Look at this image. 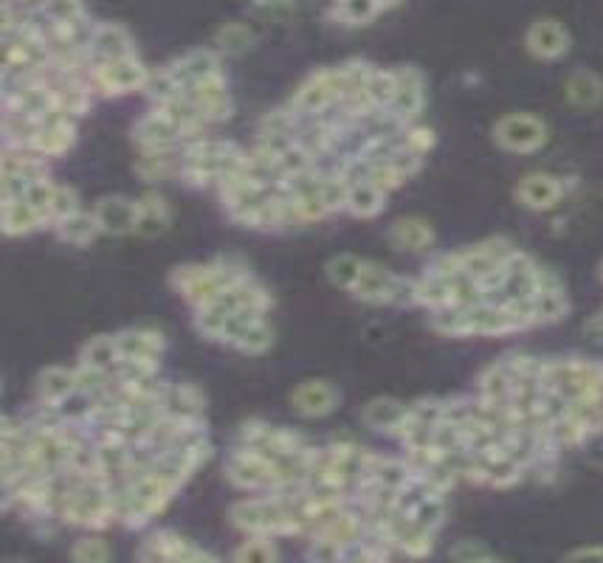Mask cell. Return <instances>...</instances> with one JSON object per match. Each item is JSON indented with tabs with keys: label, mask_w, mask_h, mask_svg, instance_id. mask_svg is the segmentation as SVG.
<instances>
[{
	"label": "cell",
	"mask_w": 603,
	"mask_h": 563,
	"mask_svg": "<svg viewBox=\"0 0 603 563\" xmlns=\"http://www.w3.org/2000/svg\"><path fill=\"white\" fill-rule=\"evenodd\" d=\"M603 383V366L587 364V361H553L544 364L542 386L553 389L570 403H578L589 397Z\"/></svg>",
	"instance_id": "cell-1"
},
{
	"label": "cell",
	"mask_w": 603,
	"mask_h": 563,
	"mask_svg": "<svg viewBox=\"0 0 603 563\" xmlns=\"http://www.w3.org/2000/svg\"><path fill=\"white\" fill-rule=\"evenodd\" d=\"M243 274L234 268H181L175 274V285L184 293L192 305H212L217 296L226 288H232L234 282H240Z\"/></svg>",
	"instance_id": "cell-2"
},
{
	"label": "cell",
	"mask_w": 603,
	"mask_h": 563,
	"mask_svg": "<svg viewBox=\"0 0 603 563\" xmlns=\"http://www.w3.org/2000/svg\"><path fill=\"white\" fill-rule=\"evenodd\" d=\"M494 138L499 147L511 153H533L547 141V124L530 113H511L496 122Z\"/></svg>",
	"instance_id": "cell-3"
},
{
	"label": "cell",
	"mask_w": 603,
	"mask_h": 563,
	"mask_svg": "<svg viewBox=\"0 0 603 563\" xmlns=\"http://www.w3.org/2000/svg\"><path fill=\"white\" fill-rule=\"evenodd\" d=\"M91 79L102 93H130L144 88L150 74L139 57H127L113 62H91Z\"/></svg>",
	"instance_id": "cell-4"
},
{
	"label": "cell",
	"mask_w": 603,
	"mask_h": 563,
	"mask_svg": "<svg viewBox=\"0 0 603 563\" xmlns=\"http://www.w3.org/2000/svg\"><path fill=\"white\" fill-rule=\"evenodd\" d=\"M527 51L539 60H558L570 51V34L567 29L553 20V17H542L527 29Z\"/></svg>",
	"instance_id": "cell-5"
},
{
	"label": "cell",
	"mask_w": 603,
	"mask_h": 563,
	"mask_svg": "<svg viewBox=\"0 0 603 563\" xmlns=\"http://www.w3.org/2000/svg\"><path fill=\"white\" fill-rule=\"evenodd\" d=\"M229 479L240 487L277 485V468L260 451L248 448V451H240V454L232 457V462H229Z\"/></svg>",
	"instance_id": "cell-6"
},
{
	"label": "cell",
	"mask_w": 603,
	"mask_h": 563,
	"mask_svg": "<svg viewBox=\"0 0 603 563\" xmlns=\"http://www.w3.org/2000/svg\"><path fill=\"white\" fill-rule=\"evenodd\" d=\"M465 335H499L511 333L519 324L508 313V307L494 305V302H477V305L463 307Z\"/></svg>",
	"instance_id": "cell-7"
},
{
	"label": "cell",
	"mask_w": 603,
	"mask_h": 563,
	"mask_svg": "<svg viewBox=\"0 0 603 563\" xmlns=\"http://www.w3.org/2000/svg\"><path fill=\"white\" fill-rule=\"evenodd\" d=\"M192 102L201 110L203 122H217V119H226L229 110H232V102H229V91H226V79L220 71H215L212 77L201 79L198 85L186 88Z\"/></svg>",
	"instance_id": "cell-8"
},
{
	"label": "cell",
	"mask_w": 603,
	"mask_h": 563,
	"mask_svg": "<svg viewBox=\"0 0 603 563\" xmlns=\"http://www.w3.org/2000/svg\"><path fill=\"white\" fill-rule=\"evenodd\" d=\"M564 195V189H561V181L553 178V175H544V172H533V175H527L519 183V189H516V198L522 206L527 209H533V212H544V209H553L558 200Z\"/></svg>",
	"instance_id": "cell-9"
},
{
	"label": "cell",
	"mask_w": 603,
	"mask_h": 563,
	"mask_svg": "<svg viewBox=\"0 0 603 563\" xmlns=\"http://www.w3.org/2000/svg\"><path fill=\"white\" fill-rule=\"evenodd\" d=\"M398 282H401V279L389 274L384 265H378V262H364L361 276H358L356 288L353 290H356L358 299L372 302V305H381V302H392V299H395Z\"/></svg>",
	"instance_id": "cell-10"
},
{
	"label": "cell",
	"mask_w": 603,
	"mask_h": 563,
	"mask_svg": "<svg viewBox=\"0 0 603 563\" xmlns=\"http://www.w3.org/2000/svg\"><path fill=\"white\" fill-rule=\"evenodd\" d=\"M420 110H423V79L418 71H398V85L389 102V113L401 122H412Z\"/></svg>",
	"instance_id": "cell-11"
},
{
	"label": "cell",
	"mask_w": 603,
	"mask_h": 563,
	"mask_svg": "<svg viewBox=\"0 0 603 563\" xmlns=\"http://www.w3.org/2000/svg\"><path fill=\"white\" fill-rule=\"evenodd\" d=\"M136 57L133 40L119 26H96L91 43V62H113Z\"/></svg>",
	"instance_id": "cell-12"
},
{
	"label": "cell",
	"mask_w": 603,
	"mask_h": 563,
	"mask_svg": "<svg viewBox=\"0 0 603 563\" xmlns=\"http://www.w3.org/2000/svg\"><path fill=\"white\" fill-rule=\"evenodd\" d=\"M336 400H339L336 389L325 381L302 383L294 395H291L294 409L299 411V414H305V417H322V414H330V411L336 409Z\"/></svg>",
	"instance_id": "cell-13"
},
{
	"label": "cell",
	"mask_w": 603,
	"mask_h": 563,
	"mask_svg": "<svg viewBox=\"0 0 603 563\" xmlns=\"http://www.w3.org/2000/svg\"><path fill=\"white\" fill-rule=\"evenodd\" d=\"M178 136H184V130L172 122L167 113H161V110H153L136 127V141H139L144 150H167L170 144L178 141Z\"/></svg>",
	"instance_id": "cell-14"
},
{
	"label": "cell",
	"mask_w": 603,
	"mask_h": 563,
	"mask_svg": "<svg viewBox=\"0 0 603 563\" xmlns=\"http://www.w3.org/2000/svg\"><path fill=\"white\" fill-rule=\"evenodd\" d=\"M96 220H99L102 231H108V234H127V231H136L139 206L133 200L105 198L96 206Z\"/></svg>",
	"instance_id": "cell-15"
},
{
	"label": "cell",
	"mask_w": 603,
	"mask_h": 563,
	"mask_svg": "<svg viewBox=\"0 0 603 563\" xmlns=\"http://www.w3.org/2000/svg\"><path fill=\"white\" fill-rule=\"evenodd\" d=\"M144 558H164V561H215L209 552L192 547L184 538H175V535H155L147 541V549L141 552Z\"/></svg>",
	"instance_id": "cell-16"
},
{
	"label": "cell",
	"mask_w": 603,
	"mask_h": 563,
	"mask_svg": "<svg viewBox=\"0 0 603 563\" xmlns=\"http://www.w3.org/2000/svg\"><path fill=\"white\" fill-rule=\"evenodd\" d=\"M389 240L395 248H401V251H429L434 243V231L432 226L426 223V220H420V217H403L398 220L392 229H389Z\"/></svg>",
	"instance_id": "cell-17"
},
{
	"label": "cell",
	"mask_w": 603,
	"mask_h": 563,
	"mask_svg": "<svg viewBox=\"0 0 603 563\" xmlns=\"http://www.w3.org/2000/svg\"><path fill=\"white\" fill-rule=\"evenodd\" d=\"M215 71H220V65H217L212 51H192V54H186L184 60H178L170 68V74L184 91L192 88V85H198L201 79L212 77Z\"/></svg>",
	"instance_id": "cell-18"
},
{
	"label": "cell",
	"mask_w": 603,
	"mask_h": 563,
	"mask_svg": "<svg viewBox=\"0 0 603 563\" xmlns=\"http://www.w3.org/2000/svg\"><path fill=\"white\" fill-rule=\"evenodd\" d=\"M567 102L581 110H592L603 102V79L592 71H575L564 85Z\"/></svg>",
	"instance_id": "cell-19"
},
{
	"label": "cell",
	"mask_w": 603,
	"mask_h": 563,
	"mask_svg": "<svg viewBox=\"0 0 603 563\" xmlns=\"http://www.w3.org/2000/svg\"><path fill=\"white\" fill-rule=\"evenodd\" d=\"M533 305H536V321H556L564 316L567 299H564V288L558 285L556 276L542 271V276H539V293L533 296Z\"/></svg>",
	"instance_id": "cell-20"
},
{
	"label": "cell",
	"mask_w": 603,
	"mask_h": 563,
	"mask_svg": "<svg viewBox=\"0 0 603 563\" xmlns=\"http://www.w3.org/2000/svg\"><path fill=\"white\" fill-rule=\"evenodd\" d=\"M409 414H412V409H406L403 403L389 400V397H381V400H372L370 406H367L364 420H367L372 428H378V431H398V434H401V428L406 426Z\"/></svg>",
	"instance_id": "cell-21"
},
{
	"label": "cell",
	"mask_w": 603,
	"mask_h": 563,
	"mask_svg": "<svg viewBox=\"0 0 603 563\" xmlns=\"http://www.w3.org/2000/svg\"><path fill=\"white\" fill-rule=\"evenodd\" d=\"M480 395L485 403H494V406H511V395H513L511 364L491 366V369L480 378Z\"/></svg>",
	"instance_id": "cell-22"
},
{
	"label": "cell",
	"mask_w": 603,
	"mask_h": 563,
	"mask_svg": "<svg viewBox=\"0 0 603 563\" xmlns=\"http://www.w3.org/2000/svg\"><path fill=\"white\" fill-rule=\"evenodd\" d=\"M46 217L31 206L29 200H3V229L6 234H26V231L37 229Z\"/></svg>",
	"instance_id": "cell-23"
},
{
	"label": "cell",
	"mask_w": 603,
	"mask_h": 563,
	"mask_svg": "<svg viewBox=\"0 0 603 563\" xmlns=\"http://www.w3.org/2000/svg\"><path fill=\"white\" fill-rule=\"evenodd\" d=\"M139 206V223H136V231L141 237H155L161 231L167 229L170 223V212H167V203L158 195H144L141 200H136Z\"/></svg>",
	"instance_id": "cell-24"
},
{
	"label": "cell",
	"mask_w": 603,
	"mask_h": 563,
	"mask_svg": "<svg viewBox=\"0 0 603 563\" xmlns=\"http://www.w3.org/2000/svg\"><path fill=\"white\" fill-rule=\"evenodd\" d=\"M384 189H378L370 181L350 183V192H347V209L356 214V217H372V214L381 212L384 206Z\"/></svg>",
	"instance_id": "cell-25"
},
{
	"label": "cell",
	"mask_w": 603,
	"mask_h": 563,
	"mask_svg": "<svg viewBox=\"0 0 603 563\" xmlns=\"http://www.w3.org/2000/svg\"><path fill=\"white\" fill-rule=\"evenodd\" d=\"M116 347L122 358H158V352L164 347V341L155 333H144V330H130L116 338Z\"/></svg>",
	"instance_id": "cell-26"
},
{
	"label": "cell",
	"mask_w": 603,
	"mask_h": 563,
	"mask_svg": "<svg viewBox=\"0 0 603 563\" xmlns=\"http://www.w3.org/2000/svg\"><path fill=\"white\" fill-rule=\"evenodd\" d=\"M77 392V372H68L62 366H54L43 372L40 378V397L46 403H62L65 397H71Z\"/></svg>",
	"instance_id": "cell-27"
},
{
	"label": "cell",
	"mask_w": 603,
	"mask_h": 563,
	"mask_svg": "<svg viewBox=\"0 0 603 563\" xmlns=\"http://www.w3.org/2000/svg\"><path fill=\"white\" fill-rule=\"evenodd\" d=\"M99 229H102V226H99L96 214L74 212L60 220V237L65 240V243H74V245L91 243Z\"/></svg>",
	"instance_id": "cell-28"
},
{
	"label": "cell",
	"mask_w": 603,
	"mask_h": 563,
	"mask_svg": "<svg viewBox=\"0 0 603 563\" xmlns=\"http://www.w3.org/2000/svg\"><path fill=\"white\" fill-rule=\"evenodd\" d=\"M74 141V124H57V127H40L31 150L43 155H60L71 147Z\"/></svg>",
	"instance_id": "cell-29"
},
{
	"label": "cell",
	"mask_w": 603,
	"mask_h": 563,
	"mask_svg": "<svg viewBox=\"0 0 603 563\" xmlns=\"http://www.w3.org/2000/svg\"><path fill=\"white\" fill-rule=\"evenodd\" d=\"M395 85H398V74L392 71H370V79H367V88H364V99L372 110H384L392 102L395 96Z\"/></svg>",
	"instance_id": "cell-30"
},
{
	"label": "cell",
	"mask_w": 603,
	"mask_h": 563,
	"mask_svg": "<svg viewBox=\"0 0 603 563\" xmlns=\"http://www.w3.org/2000/svg\"><path fill=\"white\" fill-rule=\"evenodd\" d=\"M119 347H116V338H93L91 344L82 352V361L88 366H96V369H105V372H113L116 364H119Z\"/></svg>",
	"instance_id": "cell-31"
},
{
	"label": "cell",
	"mask_w": 603,
	"mask_h": 563,
	"mask_svg": "<svg viewBox=\"0 0 603 563\" xmlns=\"http://www.w3.org/2000/svg\"><path fill=\"white\" fill-rule=\"evenodd\" d=\"M381 12L378 0H336V15L347 26H364Z\"/></svg>",
	"instance_id": "cell-32"
},
{
	"label": "cell",
	"mask_w": 603,
	"mask_h": 563,
	"mask_svg": "<svg viewBox=\"0 0 603 563\" xmlns=\"http://www.w3.org/2000/svg\"><path fill=\"white\" fill-rule=\"evenodd\" d=\"M361 268H364V262L353 254H341L336 257L330 265H327V274L333 279V285H339V288L353 290L356 288L358 276H361Z\"/></svg>",
	"instance_id": "cell-33"
},
{
	"label": "cell",
	"mask_w": 603,
	"mask_h": 563,
	"mask_svg": "<svg viewBox=\"0 0 603 563\" xmlns=\"http://www.w3.org/2000/svg\"><path fill=\"white\" fill-rule=\"evenodd\" d=\"M234 524L246 533H268V518H265L263 502H243L232 510Z\"/></svg>",
	"instance_id": "cell-34"
},
{
	"label": "cell",
	"mask_w": 603,
	"mask_h": 563,
	"mask_svg": "<svg viewBox=\"0 0 603 563\" xmlns=\"http://www.w3.org/2000/svg\"><path fill=\"white\" fill-rule=\"evenodd\" d=\"M40 15L46 20V26H62L85 17V9H82V0H46Z\"/></svg>",
	"instance_id": "cell-35"
},
{
	"label": "cell",
	"mask_w": 603,
	"mask_h": 563,
	"mask_svg": "<svg viewBox=\"0 0 603 563\" xmlns=\"http://www.w3.org/2000/svg\"><path fill=\"white\" fill-rule=\"evenodd\" d=\"M322 538H330L333 544H339L341 549L344 547H353V544H361L358 538H361V521L356 516H350V513H344L339 521H333L330 527H327Z\"/></svg>",
	"instance_id": "cell-36"
},
{
	"label": "cell",
	"mask_w": 603,
	"mask_h": 563,
	"mask_svg": "<svg viewBox=\"0 0 603 563\" xmlns=\"http://www.w3.org/2000/svg\"><path fill=\"white\" fill-rule=\"evenodd\" d=\"M409 518L418 524V527H423V530H437L440 527V521H443V502H440V493H429L423 502L409 513Z\"/></svg>",
	"instance_id": "cell-37"
},
{
	"label": "cell",
	"mask_w": 603,
	"mask_h": 563,
	"mask_svg": "<svg viewBox=\"0 0 603 563\" xmlns=\"http://www.w3.org/2000/svg\"><path fill=\"white\" fill-rule=\"evenodd\" d=\"M251 29H248L246 23H229V26H223V29L217 31V46L223 48V51H229V54H240V51H246L251 46Z\"/></svg>",
	"instance_id": "cell-38"
},
{
	"label": "cell",
	"mask_w": 603,
	"mask_h": 563,
	"mask_svg": "<svg viewBox=\"0 0 603 563\" xmlns=\"http://www.w3.org/2000/svg\"><path fill=\"white\" fill-rule=\"evenodd\" d=\"M288 203H291V214H294L296 220H302V223L319 220V217H325V214L330 212L319 192H316V195H296V198H291Z\"/></svg>",
	"instance_id": "cell-39"
},
{
	"label": "cell",
	"mask_w": 603,
	"mask_h": 563,
	"mask_svg": "<svg viewBox=\"0 0 603 563\" xmlns=\"http://www.w3.org/2000/svg\"><path fill=\"white\" fill-rule=\"evenodd\" d=\"M271 341H274V330L265 324V319H260L257 324H251L246 330V335L237 341V347L246 352H265L271 347Z\"/></svg>",
	"instance_id": "cell-40"
},
{
	"label": "cell",
	"mask_w": 603,
	"mask_h": 563,
	"mask_svg": "<svg viewBox=\"0 0 603 563\" xmlns=\"http://www.w3.org/2000/svg\"><path fill=\"white\" fill-rule=\"evenodd\" d=\"M54 192H57V186H51L48 178H43V181H34L26 189V200L48 220L51 217V203H54Z\"/></svg>",
	"instance_id": "cell-41"
},
{
	"label": "cell",
	"mask_w": 603,
	"mask_h": 563,
	"mask_svg": "<svg viewBox=\"0 0 603 563\" xmlns=\"http://www.w3.org/2000/svg\"><path fill=\"white\" fill-rule=\"evenodd\" d=\"M77 561L82 563H102L110 558V549L105 541H99V538H85V541H79L74 552H71Z\"/></svg>",
	"instance_id": "cell-42"
},
{
	"label": "cell",
	"mask_w": 603,
	"mask_h": 563,
	"mask_svg": "<svg viewBox=\"0 0 603 563\" xmlns=\"http://www.w3.org/2000/svg\"><path fill=\"white\" fill-rule=\"evenodd\" d=\"M234 558H237V561H251V563L277 561V549L271 547L268 541H248V544H243V547L237 549Z\"/></svg>",
	"instance_id": "cell-43"
},
{
	"label": "cell",
	"mask_w": 603,
	"mask_h": 563,
	"mask_svg": "<svg viewBox=\"0 0 603 563\" xmlns=\"http://www.w3.org/2000/svg\"><path fill=\"white\" fill-rule=\"evenodd\" d=\"M77 212V192H71L68 186H57L54 192V203H51V217H68V214Z\"/></svg>",
	"instance_id": "cell-44"
},
{
	"label": "cell",
	"mask_w": 603,
	"mask_h": 563,
	"mask_svg": "<svg viewBox=\"0 0 603 563\" xmlns=\"http://www.w3.org/2000/svg\"><path fill=\"white\" fill-rule=\"evenodd\" d=\"M167 164H170V158L164 155V150H147V155L139 161V172L144 178H158L167 172Z\"/></svg>",
	"instance_id": "cell-45"
},
{
	"label": "cell",
	"mask_w": 603,
	"mask_h": 563,
	"mask_svg": "<svg viewBox=\"0 0 603 563\" xmlns=\"http://www.w3.org/2000/svg\"><path fill=\"white\" fill-rule=\"evenodd\" d=\"M403 144H406L412 153L423 155L434 144L432 130H426V127H412V130L406 133V141H403Z\"/></svg>",
	"instance_id": "cell-46"
},
{
	"label": "cell",
	"mask_w": 603,
	"mask_h": 563,
	"mask_svg": "<svg viewBox=\"0 0 603 563\" xmlns=\"http://www.w3.org/2000/svg\"><path fill=\"white\" fill-rule=\"evenodd\" d=\"M451 558H457V561H491L494 555L485 547H480V544H474V541H465L457 549H451Z\"/></svg>",
	"instance_id": "cell-47"
},
{
	"label": "cell",
	"mask_w": 603,
	"mask_h": 563,
	"mask_svg": "<svg viewBox=\"0 0 603 563\" xmlns=\"http://www.w3.org/2000/svg\"><path fill=\"white\" fill-rule=\"evenodd\" d=\"M570 558H603V547H589V549H578Z\"/></svg>",
	"instance_id": "cell-48"
},
{
	"label": "cell",
	"mask_w": 603,
	"mask_h": 563,
	"mask_svg": "<svg viewBox=\"0 0 603 563\" xmlns=\"http://www.w3.org/2000/svg\"><path fill=\"white\" fill-rule=\"evenodd\" d=\"M254 3H257V6H271V9H274V6H288L291 0H254Z\"/></svg>",
	"instance_id": "cell-49"
}]
</instances>
